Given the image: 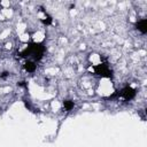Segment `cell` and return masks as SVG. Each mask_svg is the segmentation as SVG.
<instances>
[{
	"instance_id": "obj_1",
	"label": "cell",
	"mask_w": 147,
	"mask_h": 147,
	"mask_svg": "<svg viewBox=\"0 0 147 147\" xmlns=\"http://www.w3.org/2000/svg\"><path fill=\"white\" fill-rule=\"evenodd\" d=\"M44 54V47L39 44H31L24 52H23V56H28V55H32L36 60L41 59Z\"/></svg>"
},
{
	"instance_id": "obj_2",
	"label": "cell",
	"mask_w": 147,
	"mask_h": 147,
	"mask_svg": "<svg viewBox=\"0 0 147 147\" xmlns=\"http://www.w3.org/2000/svg\"><path fill=\"white\" fill-rule=\"evenodd\" d=\"M94 71H95V74H98V75L101 76V77H110V76H111V71H110L109 67H108L106 63L98 64V65L94 68Z\"/></svg>"
},
{
	"instance_id": "obj_3",
	"label": "cell",
	"mask_w": 147,
	"mask_h": 147,
	"mask_svg": "<svg viewBox=\"0 0 147 147\" xmlns=\"http://www.w3.org/2000/svg\"><path fill=\"white\" fill-rule=\"evenodd\" d=\"M121 95L125 99V100H131L132 98H134L136 95V90H133L131 86H126L122 90L121 92Z\"/></svg>"
},
{
	"instance_id": "obj_4",
	"label": "cell",
	"mask_w": 147,
	"mask_h": 147,
	"mask_svg": "<svg viewBox=\"0 0 147 147\" xmlns=\"http://www.w3.org/2000/svg\"><path fill=\"white\" fill-rule=\"evenodd\" d=\"M36 68H37V65H36V63L32 62V61H28V62H25V64H24V69H25L28 72H33V71L36 70Z\"/></svg>"
},
{
	"instance_id": "obj_5",
	"label": "cell",
	"mask_w": 147,
	"mask_h": 147,
	"mask_svg": "<svg viewBox=\"0 0 147 147\" xmlns=\"http://www.w3.org/2000/svg\"><path fill=\"white\" fill-rule=\"evenodd\" d=\"M137 26H138V30H139V31H141L142 33H145V32H146V20H145V18L140 20V21L137 23Z\"/></svg>"
},
{
	"instance_id": "obj_6",
	"label": "cell",
	"mask_w": 147,
	"mask_h": 147,
	"mask_svg": "<svg viewBox=\"0 0 147 147\" xmlns=\"http://www.w3.org/2000/svg\"><path fill=\"white\" fill-rule=\"evenodd\" d=\"M74 106H75V103H74V101H71V100H65V101H63V107H64V109H65L67 111L71 110V109L74 108Z\"/></svg>"
}]
</instances>
